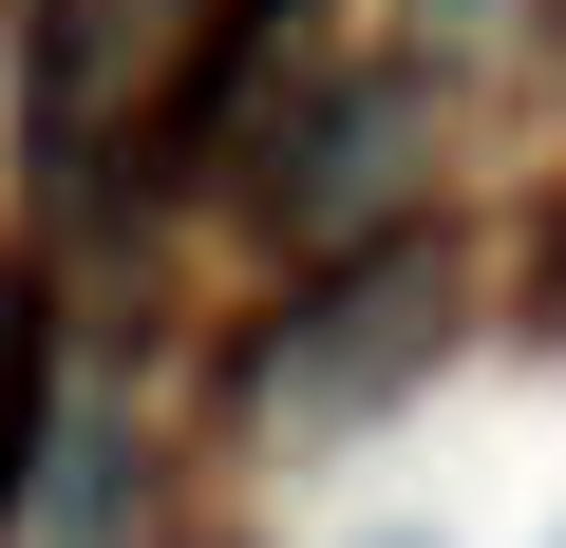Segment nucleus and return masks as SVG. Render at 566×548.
Instances as JSON below:
<instances>
[{"label":"nucleus","instance_id":"3","mask_svg":"<svg viewBox=\"0 0 566 548\" xmlns=\"http://www.w3.org/2000/svg\"><path fill=\"white\" fill-rule=\"evenodd\" d=\"M39 379H57V341H39V285L0 265V492L39 473Z\"/></svg>","mask_w":566,"mask_h":548},{"label":"nucleus","instance_id":"1","mask_svg":"<svg viewBox=\"0 0 566 548\" xmlns=\"http://www.w3.org/2000/svg\"><path fill=\"white\" fill-rule=\"evenodd\" d=\"M397 170H416V95L397 76H359V95H322V133L264 170V208L303 227V246H359L378 208H397Z\"/></svg>","mask_w":566,"mask_h":548},{"label":"nucleus","instance_id":"2","mask_svg":"<svg viewBox=\"0 0 566 548\" xmlns=\"http://www.w3.org/2000/svg\"><path fill=\"white\" fill-rule=\"evenodd\" d=\"M434 341V246H397V265H359V285L303 322V360H264V397H359V379H397Z\"/></svg>","mask_w":566,"mask_h":548},{"label":"nucleus","instance_id":"4","mask_svg":"<svg viewBox=\"0 0 566 548\" xmlns=\"http://www.w3.org/2000/svg\"><path fill=\"white\" fill-rule=\"evenodd\" d=\"M340 548H434V529H340Z\"/></svg>","mask_w":566,"mask_h":548},{"label":"nucleus","instance_id":"5","mask_svg":"<svg viewBox=\"0 0 566 548\" xmlns=\"http://www.w3.org/2000/svg\"><path fill=\"white\" fill-rule=\"evenodd\" d=\"M547 548H566V529H547Z\"/></svg>","mask_w":566,"mask_h":548}]
</instances>
